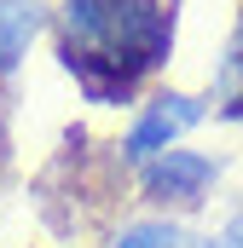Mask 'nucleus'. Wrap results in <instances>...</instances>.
I'll list each match as a JSON object with an SVG mask.
<instances>
[{
  "instance_id": "f257e3e1",
  "label": "nucleus",
  "mask_w": 243,
  "mask_h": 248,
  "mask_svg": "<svg viewBox=\"0 0 243 248\" xmlns=\"http://www.w3.org/2000/svg\"><path fill=\"white\" fill-rule=\"evenodd\" d=\"M58 58L93 104H127L174 58L180 0H58Z\"/></svg>"
},
{
  "instance_id": "f03ea898",
  "label": "nucleus",
  "mask_w": 243,
  "mask_h": 248,
  "mask_svg": "<svg viewBox=\"0 0 243 248\" xmlns=\"http://www.w3.org/2000/svg\"><path fill=\"white\" fill-rule=\"evenodd\" d=\"M208 116V104L197 98V93H174V87H162V93H151L139 110H133V122L122 133V162L127 168H145L151 156H162V150H174L191 127Z\"/></svg>"
},
{
  "instance_id": "7ed1b4c3",
  "label": "nucleus",
  "mask_w": 243,
  "mask_h": 248,
  "mask_svg": "<svg viewBox=\"0 0 243 248\" xmlns=\"http://www.w3.org/2000/svg\"><path fill=\"white\" fill-rule=\"evenodd\" d=\"M220 179V162L208 156V150H162V156H151L145 168H139V190H145V202H156V208H168V214H185V208H197L208 185Z\"/></svg>"
},
{
  "instance_id": "20e7f679",
  "label": "nucleus",
  "mask_w": 243,
  "mask_h": 248,
  "mask_svg": "<svg viewBox=\"0 0 243 248\" xmlns=\"http://www.w3.org/2000/svg\"><path fill=\"white\" fill-rule=\"evenodd\" d=\"M41 0H0V75H12L29 41L41 35Z\"/></svg>"
},
{
  "instance_id": "39448f33",
  "label": "nucleus",
  "mask_w": 243,
  "mask_h": 248,
  "mask_svg": "<svg viewBox=\"0 0 243 248\" xmlns=\"http://www.w3.org/2000/svg\"><path fill=\"white\" fill-rule=\"evenodd\" d=\"M214 110L243 122V12H238V29L226 41V58H220V75H214Z\"/></svg>"
},
{
  "instance_id": "423d86ee",
  "label": "nucleus",
  "mask_w": 243,
  "mask_h": 248,
  "mask_svg": "<svg viewBox=\"0 0 243 248\" xmlns=\"http://www.w3.org/2000/svg\"><path fill=\"white\" fill-rule=\"evenodd\" d=\"M104 248H185V231L174 219H133V225H122Z\"/></svg>"
},
{
  "instance_id": "0eeeda50",
  "label": "nucleus",
  "mask_w": 243,
  "mask_h": 248,
  "mask_svg": "<svg viewBox=\"0 0 243 248\" xmlns=\"http://www.w3.org/2000/svg\"><path fill=\"white\" fill-rule=\"evenodd\" d=\"M185 248H232L226 237H185Z\"/></svg>"
}]
</instances>
